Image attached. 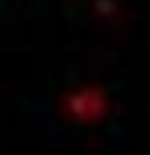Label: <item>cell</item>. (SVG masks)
<instances>
[{
	"label": "cell",
	"mask_w": 150,
	"mask_h": 155,
	"mask_svg": "<svg viewBox=\"0 0 150 155\" xmlns=\"http://www.w3.org/2000/svg\"><path fill=\"white\" fill-rule=\"evenodd\" d=\"M70 107L73 113L79 118H94L105 110V99L103 94L97 92L95 89H89L87 92L73 95L70 99Z\"/></svg>",
	"instance_id": "obj_1"
}]
</instances>
